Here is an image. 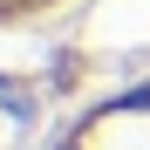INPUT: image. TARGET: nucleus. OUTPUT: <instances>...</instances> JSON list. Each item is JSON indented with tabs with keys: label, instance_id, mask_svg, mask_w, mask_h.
Here are the masks:
<instances>
[{
	"label": "nucleus",
	"instance_id": "f03ea898",
	"mask_svg": "<svg viewBox=\"0 0 150 150\" xmlns=\"http://www.w3.org/2000/svg\"><path fill=\"white\" fill-rule=\"evenodd\" d=\"M82 150H150V116H130L109 143H82Z\"/></svg>",
	"mask_w": 150,
	"mask_h": 150
},
{
	"label": "nucleus",
	"instance_id": "f257e3e1",
	"mask_svg": "<svg viewBox=\"0 0 150 150\" xmlns=\"http://www.w3.org/2000/svg\"><path fill=\"white\" fill-rule=\"evenodd\" d=\"M68 0H0V28H34V21L62 14Z\"/></svg>",
	"mask_w": 150,
	"mask_h": 150
}]
</instances>
